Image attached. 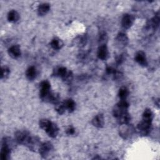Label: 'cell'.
I'll return each mask as SVG.
<instances>
[{
	"instance_id": "obj_1",
	"label": "cell",
	"mask_w": 160,
	"mask_h": 160,
	"mask_svg": "<svg viewBox=\"0 0 160 160\" xmlns=\"http://www.w3.org/2000/svg\"><path fill=\"white\" fill-rule=\"evenodd\" d=\"M16 141L26 146L30 150H38L41 145L39 139L36 136H32L27 131H18L14 134Z\"/></svg>"
},
{
	"instance_id": "obj_2",
	"label": "cell",
	"mask_w": 160,
	"mask_h": 160,
	"mask_svg": "<svg viewBox=\"0 0 160 160\" xmlns=\"http://www.w3.org/2000/svg\"><path fill=\"white\" fill-rule=\"evenodd\" d=\"M53 75L61 78L65 82H69L72 79V73L68 71L66 68L61 66L55 68L53 70Z\"/></svg>"
},
{
	"instance_id": "obj_3",
	"label": "cell",
	"mask_w": 160,
	"mask_h": 160,
	"mask_svg": "<svg viewBox=\"0 0 160 160\" xmlns=\"http://www.w3.org/2000/svg\"><path fill=\"white\" fill-rule=\"evenodd\" d=\"M129 108V103L126 100H121L118 102L114 107L112 110L113 116L117 118L121 116L124 113L128 112V109Z\"/></svg>"
},
{
	"instance_id": "obj_4",
	"label": "cell",
	"mask_w": 160,
	"mask_h": 160,
	"mask_svg": "<svg viewBox=\"0 0 160 160\" xmlns=\"http://www.w3.org/2000/svg\"><path fill=\"white\" fill-rule=\"evenodd\" d=\"M151 124L152 121L142 119L141 121L138 123L137 126V129L141 135L147 136L149 134L151 129Z\"/></svg>"
},
{
	"instance_id": "obj_5",
	"label": "cell",
	"mask_w": 160,
	"mask_h": 160,
	"mask_svg": "<svg viewBox=\"0 0 160 160\" xmlns=\"http://www.w3.org/2000/svg\"><path fill=\"white\" fill-rule=\"evenodd\" d=\"M50 89H51V84L48 81L45 80L41 82L39 96H40V98L42 101H46V99L51 92L50 91Z\"/></svg>"
},
{
	"instance_id": "obj_6",
	"label": "cell",
	"mask_w": 160,
	"mask_h": 160,
	"mask_svg": "<svg viewBox=\"0 0 160 160\" xmlns=\"http://www.w3.org/2000/svg\"><path fill=\"white\" fill-rule=\"evenodd\" d=\"M53 151V146L50 142H45L43 143H41L38 151L40 154V155L43 158H47L49 154L52 152Z\"/></svg>"
},
{
	"instance_id": "obj_7",
	"label": "cell",
	"mask_w": 160,
	"mask_h": 160,
	"mask_svg": "<svg viewBox=\"0 0 160 160\" xmlns=\"http://www.w3.org/2000/svg\"><path fill=\"white\" fill-rule=\"evenodd\" d=\"M116 43L119 48H124L128 43V38L124 32H119L116 38Z\"/></svg>"
},
{
	"instance_id": "obj_8",
	"label": "cell",
	"mask_w": 160,
	"mask_h": 160,
	"mask_svg": "<svg viewBox=\"0 0 160 160\" xmlns=\"http://www.w3.org/2000/svg\"><path fill=\"white\" fill-rule=\"evenodd\" d=\"M122 127L121 128L119 132L120 136L124 139H127L132 134L134 129L132 126H129L128 124H122Z\"/></svg>"
},
{
	"instance_id": "obj_9",
	"label": "cell",
	"mask_w": 160,
	"mask_h": 160,
	"mask_svg": "<svg viewBox=\"0 0 160 160\" xmlns=\"http://www.w3.org/2000/svg\"><path fill=\"white\" fill-rule=\"evenodd\" d=\"M134 22V18L132 15L125 14L121 20V25L124 29L130 28Z\"/></svg>"
},
{
	"instance_id": "obj_10",
	"label": "cell",
	"mask_w": 160,
	"mask_h": 160,
	"mask_svg": "<svg viewBox=\"0 0 160 160\" xmlns=\"http://www.w3.org/2000/svg\"><path fill=\"white\" fill-rule=\"evenodd\" d=\"M134 59L139 65L142 66H146L148 65L146 54L142 51H139L136 53Z\"/></svg>"
},
{
	"instance_id": "obj_11",
	"label": "cell",
	"mask_w": 160,
	"mask_h": 160,
	"mask_svg": "<svg viewBox=\"0 0 160 160\" xmlns=\"http://www.w3.org/2000/svg\"><path fill=\"white\" fill-rule=\"evenodd\" d=\"M45 131L49 137L54 138L58 136L59 132V128L55 123L51 122Z\"/></svg>"
},
{
	"instance_id": "obj_12",
	"label": "cell",
	"mask_w": 160,
	"mask_h": 160,
	"mask_svg": "<svg viewBox=\"0 0 160 160\" xmlns=\"http://www.w3.org/2000/svg\"><path fill=\"white\" fill-rule=\"evenodd\" d=\"M98 57L101 60H106L108 57V49L106 44L99 46L97 52Z\"/></svg>"
},
{
	"instance_id": "obj_13",
	"label": "cell",
	"mask_w": 160,
	"mask_h": 160,
	"mask_svg": "<svg viewBox=\"0 0 160 160\" xmlns=\"http://www.w3.org/2000/svg\"><path fill=\"white\" fill-rule=\"evenodd\" d=\"M9 55L13 59H16L21 56V49L19 45H13L8 49Z\"/></svg>"
},
{
	"instance_id": "obj_14",
	"label": "cell",
	"mask_w": 160,
	"mask_h": 160,
	"mask_svg": "<svg viewBox=\"0 0 160 160\" xmlns=\"http://www.w3.org/2000/svg\"><path fill=\"white\" fill-rule=\"evenodd\" d=\"M92 124L94 126L101 128L104 126V116L102 114H97L96 116L94 117V118L92 119Z\"/></svg>"
},
{
	"instance_id": "obj_15",
	"label": "cell",
	"mask_w": 160,
	"mask_h": 160,
	"mask_svg": "<svg viewBox=\"0 0 160 160\" xmlns=\"http://www.w3.org/2000/svg\"><path fill=\"white\" fill-rule=\"evenodd\" d=\"M11 149L9 148L8 146L5 144H1V159L2 160H8L10 158Z\"/></svg>"
},
{
	"instance_id": "obj_16",
	"label": "cell",
	"mask_w": 160,
	"mask_h": 160,
	"mask_svg": "<svg viewBox=\"0 0 160 160\" xmlns=\"http://www.w3.org/2000/svg\"><path fill=\"white\" fill-rule=\"evenodd\" d=\"M64 107L65 108L66 111L69 112H72L75 110L76 108V103L72 99H66L64 101L62 102Z\"/></svg>"
},
{
	"instance_id": "obj_17",
	"label": "cell",
	"mask_w": 160,
	"mask_h": 160,
	"mask_svg": "<svg viewBox=\"0 0 160 160\" xmlns=\"http://www.w3.org/2000/svg\"><path fill=\"white\" fill-rule=\"evenodd\" d=\"M50 10V4L47 2H43L39 5L38 8V13L39 16L46 15Z\"/></svg>"
},
{
	"instance_id": "obj_18",
	"label": "cell",
	"mask_w": 160,
	"mask_h": 160,
	"mask_svg": "<svg viewBox=\"0 0 160 160\" xmlns=\"http://www.w3.org/2000/svg\"><path fill=\"white\" fill-rule=\"evenodd\" d=\"M36 74H37V71H36V69L34 66H29L26 69V76L28 80H29V81L34 80L36 77Z\"/></svg>"
},
{
	"instance_id": "obj_19",
	"label": "cell",
	"mask_w": 160,
	"mask_h": 160,
	"mask_svg": "<svg viewBox=\"0 0 160 160\" xmlns=\"http://www.w3.org/2000/svg\"><path fill=\"white\" fill-rule=\"evenodd\" d=\"M7 18L9 22H16L19 19V13L15 10L10 11L7 16Z\"/></svg>"
},
{
	"instance_id": "obj_20",
	"label": "cell",
	"mask_w": 160,
	"mask_h": 160,
	"mask_svg": "<svg viewBox=\"0 0 160 160\" xmlns=\"http://www.w3.org/2000/svg\"><path fill=\"white\" fill-rule=\"evenodd\" d=\"M51 48L56 50L60 49L63 46V42L58 38H54L50 42Z\"/></svg>"
},
{
	"instance_id": "obj_21",
	"label": "cell",
	"mask_w": 160,
	"mask_h": 160,
	"mask_svg": "<svg viewBox=\"0 0 160 160\" xmlns=\"http://www.w3.org/2000/svg\"><path fill=\"white\" fill-rule=\"evenodd\" d=\"M129 95V90L126 87H121L118 92V96L121 100H126Z\"/></svg>"
},
{
	"instance_id": "obj_22",
	"label": "cell",
	"mask_w": 160,
	"mask_h": 160,
	"mask_svg": "<svg viewBox=\"0 0 160 160\" xmlns=\"http://www.w3.org/2000/svg\"><path fill=\"white\" fill-rule=\"evenodd\" d=\"M153 113L152 111L150 109H146L142 114V118L143 119L149 121H152L153 119Z\"/></svg>"
},
{
	"instance_id": "obj_23",
	"label": "cell",
	"mask_w": 160,
	"mask_h": 160,
	"mask_svg": "<svg viewBox=\"0 0 160 160\" xmlns=\"http://www.w3.org/2000/svg\"><path fill=\"white\" fill-rule=\"evenodd\" d=\"M51 121H49V119H42L39 121V127L43 129L44 131H45L48 128V126H49V124H51Z\"/></svg>"
},
{
	"instance_id": "obj_24",
	"label": "cell",
	"mask_w": 160,
	"mask_h": 160,
	"mask_svg": "<svg viewBox=\"0 0 160 160\" xmlns=\"http://www.w3.org/2000/svg\"><path fill=\"white\" fill-rule=\"evenodd\" d=\"M1 70H2V74H1V79H6V78H8V77L9 75L10 70H9V69L7 66L2 67Z\"/></svg>"
},
{
	"instance_id": "obj_25",
	"label": "cell",
	"mask_w": 160,
	"mask_h": 160,
	"mask_svg": "<svg viewBox=\"0 0 160 160\" xmlns=\"http://www.w3.org/2000/svg\"><path fill=\"white\" fill-rule=\"evenodd\" d=\"M66 133L69 135V136H72L74 135L76 133V129L74 127L72 126H69L68 127L66 130Z\"/></svg>"
}]
</instances>
